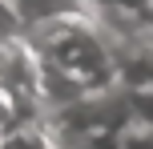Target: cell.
<instances>
[{"label": "cell", "instance_id": "obj_1", "mask_svg": "<svg viewBox=\"0 0 153 149\" xmlns=\"http://www.w3.org/2000/svg\"><path fill=\"white\" fill-rule=\"evenodd\" d=\"M12 28H16V12H12V8L4 4V0H0V40H4V36H8Z\"/></svg>", "mask_w": 153, "mask_h": 149}, {"label": "cell", "instance_id": "obj_2", "mask_svg": "<svg viewBox=\"0 0 153 149\" xmlns=\"http://www.w3.org/2000/svg\"><path fill=\"white\" fill-rule=\"evenodd\" d=\"M8 121H12V101H8V89H0V133L8 129Z\"/></svg>", "mask_w": 153, "mask_h": 149}, {"label": "cell", "instance_id": "obj_3", "mask_svg": "<svg viewBox=\"0 0 153 149\" xmlns=\"http://www.w3.org/2000/svg\"><path fill=\"white\" fill-rule=\"evenodd\" d=\"M125 4H137V0H125Z\"/></svg>", "mask_w": 153, "mask_h": 149}]
</instances>
